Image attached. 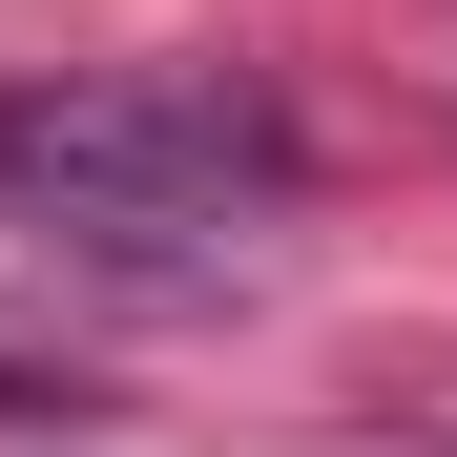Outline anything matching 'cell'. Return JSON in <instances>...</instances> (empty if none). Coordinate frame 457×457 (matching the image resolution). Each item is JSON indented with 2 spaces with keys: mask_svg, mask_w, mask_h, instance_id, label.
<instances>
[{
  "mask_svg": "<svg viewBox=\"0 0 457 457\" xmlns=\"http://www.w3.org/2000/svg\"><path fill=\"white\" fill-rule=\"evenodd\" d=\"M0 208L145 250V270H208L291 208V125L228 84H0Z\"/></svg>",
  "mask_w": 457,
  "mask_h": 457,
  "instance_id": "obj_1",
  "label": "cell"
}]
</instances>
